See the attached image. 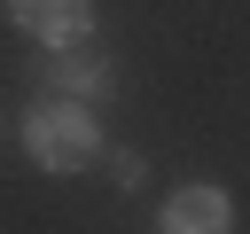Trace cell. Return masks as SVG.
<instances>
[{
  "mask_svg": "<svg viewBox=\"0 0 250 234\" xmlns=\"http://www.w3.org/2000/svg\"><path fill=\"white\" fill-rule=\"evenodd\" d=\"M23 148H31V164L39 172H86L94 156H102V125H94V109L86 101H31V117H23Z\"/></svg>",
  "mask_w": 250,
  "mask_h": 234,
  "instance_id": "1",
  "label": "cell"
},
{
  "mask_svg": "<svg viewBox=\"0 0 250 234\" xmlns=\"http://www.w3.org/2000/svg\"><path fill=\"white\" fill-rule=\"evenodd\" d=\"M16 31H31L39 47H78L94 39V0H0Z\"/></svg>",
  "mask_w": 250,
  "mask_h": 234,
  "instance_id": "2",
  "label": "cell"
},
{
  "mask_svg": "<svg viewBox=\"0 0 250 234\" xmlns=\"http://www.w3.org/2000/svg\"><path fill=\"white\" fill-rule=\"evenodd\" d=\"M156 226L164 234H234V195L227 187H180V195H164V211H156Z\"/></svg>",
  "mask_w": 250,
  "mask_h": 234,
  "instance_id": "3",
  "label": "cell"
},
{
  "mask_svg": "<svg viewBox=\"0 0 250 234\" xmlns=\"http://www.w3.org/2000/svg\"><path fill=\"white\" fill-rule=\"evenodd\" d=\"M47 78H55V94H62V101H94V94H109V86H117V62H109L94 39H78V47H55Z\"/></svg>",
  "mask_w": 250,
  "mask_h": 234,
  "instance_id": "4",
  "label": "cell"
},
{
  "mask_svg": "<svg viewBox=\"0 0 250 234\" xmlns=\"http://www.w3.org/2000/svg\"><path fill=\"white\" fill-rule=\"evenodd\" d=\"M109 179H117V187H141V179H148V164H141L133 148H117V156H109Z\"/></svg>",
  "mask_w": 250,
  "mask_h": 234,
  "instance_id": "5",
  "label": "cell"
}]
</instances>
